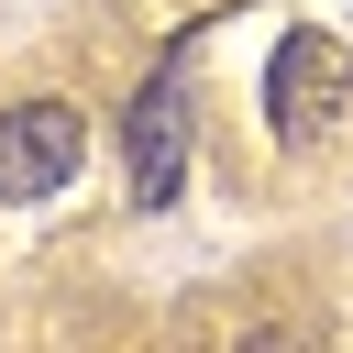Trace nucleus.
Masks as SVG:
<instances>
[{"label": "nucleus", "instance_id": "2", "mask_svg": "<svg viewBox=\"0 0 353 353\" xmlns=\"http://www.w3.org/2000/svg\"><path fill=\"white\" fill-rule=\"evenodd\" d=\"M121 165H132V210H165V199H176V176H188V66H176V55L132 88Z\"/></svg>", "mask_w": 353, "mask_h": 353}, {"label": "nucleus", "instance_id": "3", "mask_svg": "<svg viewBox=\"0 0 353 353\" xmlns=\"http://www.w3.org/2000/svg\"><path fill=\"white\" fill-rule=\"evenodd\" d=\"M88 154V121L66 99H11L0 110V199H55Z\"/></svg>", "mask_w": 353, "mask_h": 353}, {"label": "nucleus", "instance_id": "1", "mask_svg": "<svg viewBox=\"0 0 353 353\" xmlns=\"http://www.w3.org/2000/svg\"><path fill=\"white\" fill-rule=\"evenodd\" d=\"M342 110H353V44L320 33V22L276 33V55H265V132L276 143H320Z\"/></svg>", "mask_w": 353, "mask_h": 353}]
</instances>
